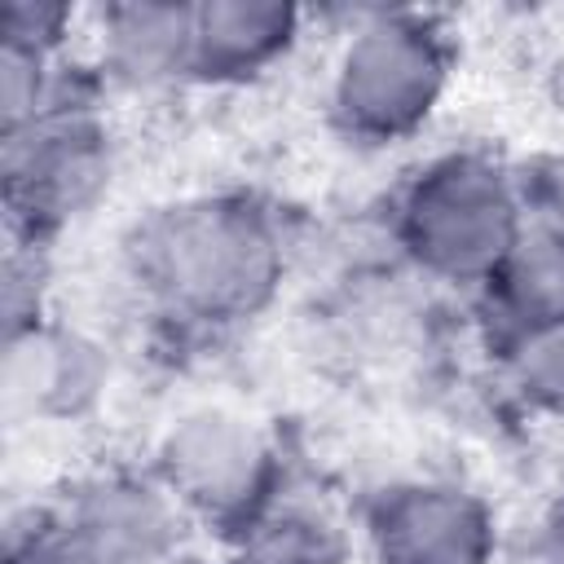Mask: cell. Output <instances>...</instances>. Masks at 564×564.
I'll use <instances>...</instances> for the list:
<instances>
[{
	"label": "cell",
	"instance_id": "6da1fadb",
	"mask_svg": "<svg viewBox=\"0 0 564 564\" xmlns=\"http://www.w3.org/2000/svg\"><path fill=\"white\" fill-rule=\"evenodd\" d=\"M123 273L159 326L176 335L234 330L282 291V216L247 189L167 198L123 234Z\"/></svg>",
	"mask_w": 564,
	"mask_h": 564
},
{
	"label": "cell",
	"instance_id": "7a4b0ae2",
	"mask_svg": "<svg viewBox=\"0 0 564 564\" xmlns=\"http://www.w3.org/2000/svg\"><path fill=\"white\" fill-rule=\"evenodd\" d=\"M401 256L449 286H489L529 238L520 176L480 145L423 159L388 207Z\"/></svg>",
	"mask_w": 564,
	"mask_h": 564
},
{
	"label": "cell",
	"instance_id": "3957f363",
	"mask_svg": "<svg viewBox=\"0 0 564 564\" xmlns=\"http://www.w3.org/2000/svg\"><path fill=\"white\" fill-rule=\"evenodd\" d=\"M454 79V35L423 9L361 13L326 79V110L352 145H401L441 110Z\"/></svg>",
	"mask_w": 564,
	"mask_h": 564
},
{
	"label": "cell",
	"instance_id": "277c9868",
	"mask_svg": "<svg viewBox=\"0 0 564 564\" xmlns=\"http://www.w3.org/2000/svg\"><path fill=\"white\" fill-rule=\"evenodd\" d=\"M150 476L176 502L185 524L234 546L282 511L286 467L260 423L203 405L167 423L154 445Z\"/></svg>",
	"mask_w": 564,
	"mask_h": 564
},
{
	"label": "cell",
	"instance_id": "5b68a950",
	"mask_svg": "<svg viewBox=\"0 0 564 564\" xmlns=\"http://www.w3.org/2000/svg\"><path fill=\"white\" fill-rule=\"evenodd\" d=\"M185 516L159 480L101 471L9 520L4 564H176Z\"/></svg>",
	"mask_w": 564,
	"mask_h": 564
},
{
	"label": "cell",
	"instance_id": "8992f818",
	"mask_svg": "<svg viewBox=\"0 0 564 564\" xmlns=\"http://www.w3.org/2000/svg\"><path fill=\"white\" fill-rule=\"evenodd\" d=\"M4 137V216L9 242L40 247L75 225L110 185L115 141L88 93L66 88L31 123Z\"/></svg>",
	"mask_w": 564,
	"mask_h": 564
},
{
	"label": "cell",
	"instance_id": "52a82bcc",
	"mask_svg": "<svg viewBox=\"0 0 564 564\" xmlns=\"http://www.w3.org/2000/svg\"><path fill=\"white\" fill-rule=\"evenodd\" d=\"M370 564H494L498 516L454 480H392L361 511Z\"/></svg>",
	"mask_w": 564,
	"mask_h": 564
},
{
	"label": "cell",
	"instance_id": "ba28073f",
	"mask_svg": "<svg viewBox=\"0 0 564 564\" xmlns=\"http://www.w3.org/2000/svg\"><path fill=\"white\" fill-rule=\"evenodd\" d=\"M110 383L106 348L57 317L4 335V414L13 423H75L97 410Z\"/></svg>",
	"mask_w": 564,
	"mask_h": 564
},
{
	"label": "cell",
	"instance_id": "9c48e42d",
	"mask_svg": "<svg viewBox=\"0 0 564 564\" xmlns=\"http://www.w3.org/2000/svg\"><path fill=\"white\" fill-rule=\"evenodd\" d=\"M304 35V13L282 0H198L189 13L185 79L234 88L269 75Z\"/></svg>",
	"mask_w": 564,
	"mask_h": 564
},
{
	"label": "cell",
	"instance_id": "30bf717a",
	"mask_svg": "<svg viewBox=\"0 0 564 564\" xmlns=\"http://www.w3.org/2000/svg\"><path fill=\"white\" fill-rule=\"evenodd\" d=\"M189 13L181 0H123L97 13L101 70L119 84H167L185 79Z\"/></svg>",
	"mask_w": 564,
	"mask_h": 564
},
{
	"label": "cell",
	"instance_id": "8fae6325",
	"mask_svg": "<svg viewBox=\"0 0 564 564\" xmlns=\"http://www.w3.org/2000/svg\"><path fill=\"white\" fill-rule=\"evenodd\" d=\"M485 300L494 313V335L564 317V247L529 229L502 273L485 286Z\"/></svg>",
	"mask_w": 564,
	"mask_h": 564
},
{
	"label": "cell",
	"instance_id": "7c38bea8",
	"mask_svg": "<svg viewBox=\"0 0 564 564\" xmlns=\"http://www.w3.org/2000/svg\"><path fill=\"white\" fill-rule=\"evenodd\" d=\"M498 375L507 392L542 419L564 423V317L494 335Z\"/></svg>",
	"mask_w": 564,
	"mask_h": 564
},
{
	"label": "cell",
	"instance_id": "4fadbf2b",
	"mask_svg": "<svg viewBox=\"0 0 564 564\" xmlns=\"http://www.w3.org/2000/svg\"><path fill=\"white\" fill-rule=\"evenodd\" d=\"M220 564H344V542L317 516L278 511L269 524L234 542Z\"/></svg>",
	"mask_w": 564,
	"mask_h": 564
},
{
	"label": "cell",
	"instance_id": "5bb4252c",
	"mask_svg": "<svg viewBox=\"0 0 564 564\" xmlns=\"http://www.w3.org/2000/svg\"><path fill=\"white\" fill-rule=\"evenodd\" d=\"M520 198L529 229L555 247H564V150L533 154L520 172Z\"/></svg>",
	"mask_w": 564,
	"mask_h": 564
},
{
	"label": "cell",
	"instance_id": "9a60e30c",
	"mask_svg": "<svg viewBox=\"0 0 564 564\" xmlns=\"http://www.w3.org/2000/svg\"><path fill=\"white\" fill-rule=\"evenodd\" d=\"M75 31V9L70 4H48V0H9L0 18L4 44L35 48L48 57H62L66 40Z\"/></svg>",
	"mask_w": 564,
	"mask_h": 564
},
{
	"label": "cell",
	"instance_id": "2e32d148",
	"mask_svg": "<svg viewBox=\"0 0 564 564\" xmlns=\"http://www.w3.org/2000/svg\"><path fill=\"white\" fill-rule=\"evenodd\" d=\"M546 546H551V564H564V498H560V507L551 511V524H546Z\"/></svg>",
	"mask_w": 564,
	"mask_h": 564
}]
</instances>
